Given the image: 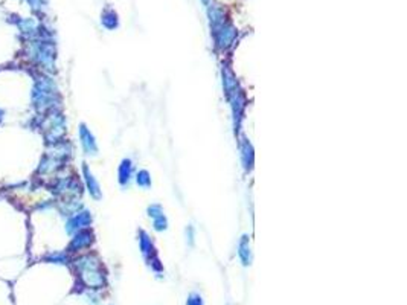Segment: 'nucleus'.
<instances>
[{"label": "nucleus", "mask_w": 407, "mask_h": 305, "mask_svg": "<svg viewBox=\"0 0 407 305\" xmlns=\"http://www.w3.org/2000/svg\"><path fill=\"white\" fill-rule=\"evenodd\" d=\"M75 267L79 273V278L90 288H101L106 284L104 273L101 270V264L96 257L84 255L75 261Z\"/></svg>", "instance_id": "nucleus-1"}, {"label": "nucleus", "mask_w": 407, "mask_h": 305, "mask_svg": "<svg viewBox=\"0 0 407 305\" xmlns=\"http://www.w3.org/2000/svg\"><path fill=\"white\" fill-rule=\"evenodd\" d=\"M57 101V89L55 84L49 78L37 80L34 90H32V103L38 112L47 110Z\"/></svg>", "instance_id": "nucleus-2"}, {"label": "nucleus", "mask_w": 407, "mask_h": 305, "mask_svg": "<svg viewBox=\"0 0 407 305\" xmlns=\"http://www.w3.org/2000/svg\"><path fill=\"white\" fill-rule=\"evenodd\" d=\"M31 57L34 58V61L40 66H43V69H52L54 66V50L50 49L49 44L43 43V41H35L31 44V50H29Z\"/></svg>", "instance_id": "nucleus-3"}, {"label": "nucleus", "mask_w": 407, "mask_h": 305, "mask_svg": "<svg viewBox=\"0 0 407 305\" xmlns=\"http://www.w3.org/2000/svg\"><path fill=\"white\" fill-rule=\"evenodd\" d=\"M90 223H92V215H90L89 211L76 212L66 223V232L69 235H73V234H76L79 231H83V229H86L87 226H90Z\"/></svg>", "instance_id": "nucleus-4"}, {"label": "nucleus", "mask_w": 407, "mask_h": 305, "mask_svg": "<svg viewBox=\"0 0 407 305\" xmlns=\"http://www.w3.org/2000/svg\"><path fill=\"white\" fill-rule=\"evenodd\" d=\"M79 139H81V145H83V149H84L86 155L95 156L98 152V143L95 140V136L86 127V124L79 125Z\"/></svg>", "instance_id": "nucleus-5"}, {"label": "nucleus", "mask_w": 407, "mask_h": 305, "mask_svg": "<svg viewBox=\"0 0 407 305\" xmlns=\"http://www.w3.org/2000/svg\"><path fill=\"white\" fill-rule=\"evenodd\" d=\"M93 241V234L89 231V229H83V231H79L75 234V237L72 238L70 244H69V252H76V250H81V249H86L92 244Z\"/></svg>", "instance_id": "nucleus-6"}, {"label": "nucleus", "mask_w": 407, "mask_h": 305, "mask_svg": "<svg viewBox=\"0 0 407 305\" xmlns=\"http://www.w3.org/2000/svg\"><path fill=\"white\" fill-rule=\"evenodd\" d=\"M83 176H84V182H86V186H87L89 194H90L95 200H99V198L103 197L101 186H99L98 180L95 179V176L92 174V171L89 170V167H87L86 164L83 165Z\"/></svg>", "instance_id": "nucleus-7"}, {"label": "nucleus", "mask_w": 407, "mask_h": 305, "mask_svg": "<svg viewBox=\"0 0 407 305\" xmlns=\"http://www.w3.org/2000/svg\"><path fill=\"white\" fill-rule=\"evenodd\" d=\"M238 255L242 263V266L252 264V250H250V238L249 235H242L238 243Z\"/></svg>", "instance_id": "nucleus-8"}, {"label": "nucleus", "mask_w": 407, "mask_h": 305, "mask_svg": "<svg viewBox=\"0 0 407 305\" xmlns=\"http://www.w3.org/2000/svg\"><path fill=\"white\" fill-rule=\"evenodd\" d=\"M241 161H242V167L246 171L252 170L253 167V159H255V155H253V148H252V143L247 140V139H242L241 142Z\"/></svg>", "instance_id": "nucleus-9"}, {"label": "nucleus", "mask_w": 407, "mask_h": 305, "mask_svg": "<svg viewBox=\"0 0 407 305\" xmlns=\"http://www.w3.org/2000/svg\"><path fill=\"white\" fill-rule=\"evenodd\" d=\"M119 183L122 186L128 185L130 180H131V176H133V164L130 159H124L119 165Z\"/></svg>", "instance_id": "nucleus-10"}, {"label": "nucleus", "mask_w": 407, "mask_h": 305, "mask_svg": "<svg viewBox=\"0 0 407 305\" xmlns=\"http://www.w3.org/2000/svg\"><path fill=\"white\" fill-rule=\"evenodd\" d=\"M139 246H140V250H142V253H143V257L148 260L149 258V255L152 253V243H151V238L148 237V234L146 232H143V231H140V234H139Z\"/></svg>", "instance_id": "nucleus-11"}, {"label": "nucleus", "mask_w": 407, "mask_h": 305, "mask_svg": "<svg viewBox=\"0 0 407 305\" xmlns=\"http://www.w3.org/2000/svg\"><path fill=\"white\" fill-rule=\"evenodd\" d=\"M136 183L140 188H149L151 186V176L146 170H140L136 176Z\"/></svg>", "instance_id": "nucleus-12"}, {"label": "nucleus", "mask_w": 407, "mask_h": 305, "mask_svg": "<svg viewBox=\"0 0 407 305\" xmlns=\"http://www.w3.org/2000/svg\"><path fill=\"white\" fill-rule=\"evenodd\" d=\"M152 226L157 232H164L167 231V227H168V220L165 215H159L156 218H152Z\"/></svg>", "instance_id": "nucleus-13"}, {"label": "nucleus", "mask_w": 407, "mask_h": 305, "mask_svg": "<svg viewBox=\"0 0 407 305\" xmlns=\"http://www.w3.org/2000/svg\"><path fill=\"white\" fill-rule=\"evenodd\" d=\"M47 261L50 263H55V264H66L67 263V255L64 252H54V253H49L46 257Z\"/></svg>", "instance_id": "nucleus-14"}, {"label": "nucleus", "mask_w": 407, "mask_h": 305, "mask_svg": "<svg viewBox=\"0 0 407 305\" xmlns=\"http://www.w3.org/2000/svg\"><path fill=\"white\" fill-rule=\"evenodd\" d=\"M148 215H149L151 218H156V217H159V215H164V209H162L160 205H151V206L148 208Z\"/></svg>", "instance_id": "nucleus-15"}, {"label": "nucleus", "mask_w": 407, "mask_h": 305, "mask_svg": "<svg viewBox=\"0 0 407 305\" xmlns=\"http://www.w3.org/2000/svg\"><path fill=\"white\" fill-rule=\"evenodd\" d=\"M186 305H203V299L198 293H191L186 300Z\"/></svg>", "instance_id": "nucleus-16"}, {"label": "nucleus", "mask_w": 407, "mask_h": 305, "mask_svg": "<svg viewBox=\"0 0 407 305\" xmlns=\"http://www.w3.org/2000/svg\"><path fill=\"white\" fill-rule=\"evenodd\" d=\"M186 238L189 240V244L194 243V227L192 226H188L186 227Z\"/></svg>", "instance_id": "nucleus-17"}, {"label": "nucleus", "mask_w": 407, "mask_h": 305, "mask_svg": "<svg viewBox=\"0 0 407 305\" xmlns=\"http://www.w3.org/2000/svg\"><path fill=\"white\" fill-rule=\"evenodd\" d=\"M2 119H4V110H0V122H2Z\"/></svg>", "instance_id": "nucleus-18"}]
</instances>
